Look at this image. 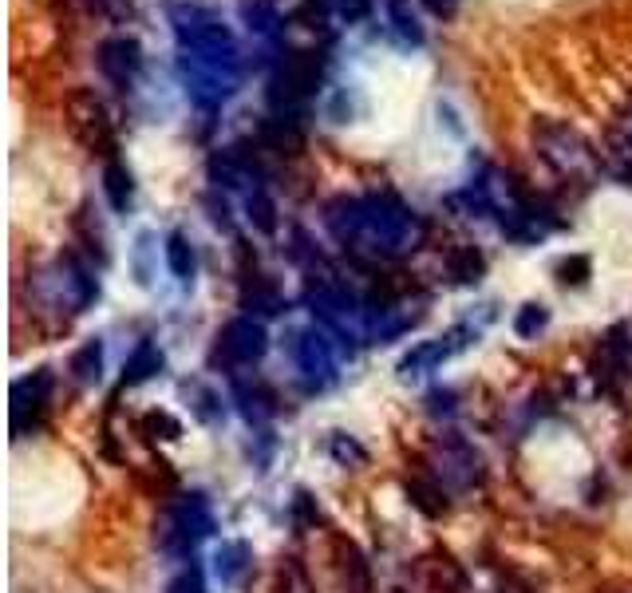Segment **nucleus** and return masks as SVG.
I'll use <instances>...</instances> for the list:
<instances>
[{
    "label": "nucleus",
    "instance_id": "nucleus-1",
    "mask_svg": "<svg viewBox=\"0 0 632 593\" xmlns=\"http://www.w3.org/2000/svg\"><path fill=\"white\" fill-rule=\"evenodd\" d=\"M324 230L352 254L399 257L419 246L423 222L392 194H364V198H332L324 206Z\"/></svg>",
    "mask_w": 632,
    "mask_h": 593
},
{
    "label": "nucleus",
    "instance_id": "nucleus-2",
    "mask_svg": "<svg viewBox=\"0 0 632 593\" xmlns=\"http://www.w3.org/2000/svg\"><path fill=\"white\" fill-rule=\"evenodd\" d=\"M542 163H550L561 178H573V182H585L601 170V155L585 143L581 131H573L569 123H557V119H538L534 131H530Z\"/></svg>",
    "mask_w": 632,
    "mask_h": 593
},
{
    "label": "nucleus",
    "instance_id": "nucleus-3",
    "mask_svg": "<svg viewBox=\"0 0 632 593\" xmlns=\"http://www.w3.org/2000/svg\"><path fill=\"white\" fill-rule=\"evenodd\" d=\"M210 534H214L210 503H206L202 491H190V495H182L174 507L166 510V522H162V530H158V546H162V554H170V558H190L194 546H198L202 538H210Z\"/></svg>",
    "mask_w": 632,
    "mask_h": 593
},
{
    "label": "nucleus",
    "instance_id": "nucleus-4",
    "mask_svg": "<svg viewBox=\"0 0 632 593\" xmlns=\"http://www.w3.org/2000/svg\"><path fill=\"white\" fill-rule=\"evenodd\" d=\"M427 467H431V475H435L447 491H471L474 483H482V455L474 451L459 431L435 435L431 455H427Z\"/></svg>",
    "mask_w": 632,
    "mask_h": 593
},
{
    "label": "nucleus",
    "instance_id": "nucleus-5",
    "mask_svg": "<svg viewBox=\"0 0 632 593\" xmlns=\"http://www.w3.org/2000/svg\"><path fill=\"white\" fill-rule=\"evenodd\" d=\"M265 352H269V333H265V325L253 321V317H237V321H230V325L218 333L214 360L226 364V368H245V364H257Z\"/></svg>",
    "mask_w": 632,
    "mask_h": 593
},
{
    "label": "nucleus",
    "instance_id": "nucleus-6",
    "mask_svg": "<svg viewBox=\"0 0 632 593\" xmlns=\"http://www.w3.org/2000/svg\"><path fill=\"white\" fill-rule=\"evenodd\" d=\"M305 301H309L313 317L324 325V329H332V333H348V325H352V317H356V293H348L340 281H332L328 273L316 277V281H309Z\"/></svg>",
    "mask_w": 632,
    "mask_h": 593
},
{
    "label": "nucleus",
    "instance_id": "nucleus-7",
    "mask_svg": "<svg viewBox=\"0 0 632 593\" xmlns=\"http://www.w3.org/2000/svg\"><path fill=\"white\" fill-rule=\"evenodd\" d=\"M411 582L423 593H471L467 570H463L447 550L419 554V558L411 562Z\"/></svg>",
    "mask_w": 632,
    "mask_h": 593
},
{
    "label": "nucleus",
    "instance_id": "nucleus-8",
    "mask_svg": "<svg viewBox=\"0 0 632 593\" xmlns=\"http://www.w3.org/2000/svg\"><path fill=\"white\" fill-rule=\"evenodd\" d=\"M289 352H293V364L297 372L309 380V384H328L336 376V352H332V340L316 329H297L289 337Z\"/></svg>",
    "mask_w": 632,
    "mask_h": 593
},
{
    "label": "nucleus",
    "instance_id": "nucleus-9",
    "mask_svg": "<svg viewBox=\"0 0 632 593\" xmlns=\"http://www.w3.org/2000/svg\"><path fill=\"white\" fill-rule=\"evenodd\" d=\"M68 115H72V131L83 147L91 151H111V123H107V111L103 103L91 95V91H76L68 99Z\"/></svg>",
    "mask_w": 632,
    "mask_h": 593
},
{
    "label": "nucleus",
    "instance_id": "nucleus-10",
    "mask_svg": "<svg viewBox=\"0 0 632 593\" xmlns=\"http://www.w3.org/2000/svg\"><path fill=\"white\" fill-rule=\"evenodd\" d=\"M48 388H52L48 372H36V376H24L12 384V435L40 427V416L48 408Z\"/></svg>",
    "mask_w": 632,
    "mask_h": 593
},
{
    "label": "nucleus",
    "instance_id": "nucleus-11",
    "mask_svg": "<svg viewBox=\"0 0 632 593\" xmlns=\"http://www.w3.org/2000/svg\"><path fill=\"white\" fill-rule=\"evenodd\" d=\"M95 60H99V72L115 87H131L135 76L143 72V48H139V40H131V36H111V40H103Z\"/></svg>",
    "mask_w": 632,
    "mask_h": 593
},
{
    "label": "nucleus",
    "instance_id": "nucleus-12",
    "mask_svg": "<svg viewBox=\"0 0 632 593\" xmlns=\"http://www.w3.org/2000/svg\"><path fill=\"white\" fill-rule=\"evenodd\" d=\"M467 337H478V333H474V329H467V325H459V329H451L447 337L415 344V348H411V352L399 360V376H419V372H431V368H439L443 360H451L459 348H467V344H471Z\"/></svg>",
    "mask_w": 632,
    "mask_h": 593
},
{
    "label": "nucleus",
    "instance_id": "nucleus-13",
    "mask_svg": "<svg viewBox=\"0 0 632 593\" xmlns=\"http://www.w3.org/2000/svg\"><path fill=\"white\" fill-rule=\"evenodd\" d=\"M336 574L344 593H372V566L352 538H336Z\"/></svg>",
    "mask_w": 632,
    "mask_h": 593
},
{
    "label": "nucleus",
    "instance_id": "nucleus-14",
    "mask_svg": "<svg viewBox=\"0 0 632 593\" xmlns=\"http://www.w3.org/2000/svg\"><path fill=\"white\" fill-rule=\"evenodd\" d=\"M249 566H253V546L241 542V538H230L214 550V578L222 586H237L249 574Z\"/></svg>",
    "mask_w": 632,
    "mask_h": 593
},
{
    "label": "nucleus",
    "instance_id": "nucleus-15",
    "mask_svg": "<svg viewBox=\"0 0 632 593\" xmlns=\"http://www.w3.org/2000/svg\"><path fill=\"white\" fill-rule=\"evenodd\" d=\"M407 499L423 510L427 518H443L447 514V487L431 475V471H419V475H407Z\"/></svg>",
    "mask_w": 632,
    "mask_h": 593
},
{
    "label": "nucleus",
    "instance_id": "nucleus-16",
    "mask_svg": "<svg viewBox=\"0 0 632 593\" xmlns=\"http://www.w3.org/2000/svg\"><path fill=\"white\" fill-rule=\"evenodd\" d=\"M162 352H158V344L151 340H143L135 352H131V360L123 364V384L127 388H135V384H147V380H155L158 372H162Z\"/></svg>",
    "mask_w": 632,
    "mask_h": 593
},
{
    "label": "nucleus",
    "instance_id": "nucleus-17",
    "mask_svg": "<svg viewBox=\"0 0 632 593\" xmlns=\"http://www.w3.org/2000/svg\"><path fill=\"white\" fill-rule=\"evenodd\" d=\"M103 190H107V202H111L119 214L131 210V202H135V178H131V170L123 167L119 159H111V163L103 167Z\"/></svg>",
    "mask_w": 632,
    "mask_h": 593
},
{
    "label": "nucleus",
    "instance_id": "nucleus-18",
    "mask_svg": "<svg viewBox=\"0 0 632 593\" xmlns=\"http://www.w3.org/2000/svg\"><path fill=\"white\" fill-rule=\"evenodd\" d=\"M234 400H237V408H241V416H245L249 424H261V420H269V416H273V396H269L261 384H245V380H237Z\"/></svg>",
    "mask_w": 632,
    "mask_h": 593
},
{
    "label": "nucleus",
    "instance_id": "nucleus-19",
    "mask_svg": "<svg viewBox=\"0 0 632 593\" xmlns=\"http://www.w3.org/2000/svg\"><path fill=\"white\" fill-rule=\"evenodd\" d=\"M482 273H486V257L478 254L474 246H455V250L447 254V277H451L455 285H474Z\"/></svg>",
    "mask_w": 632,
    "mask_h": 593
},
{
    "label": "nucleus",
    "instance_id": "nucleus-20",
    "mask_svg": "<svg viewBox=\"0 0 632 593\" xmlns=\"http://www.w3.org/2000/svg\"><path fill=\"white\" fill-rule=\"evenodd\" d=\"M166 265H170V273L182 281V285H190L194 281V269H198V257H194V246H190V238L186 234H170L166 238Z\"/></svg>",
    "mask_w": 632,
    "mask_h": 593
},
{
    "label": "nucleus",
    "instance_id": "nucleus-21",
    "mask_svg": "<svg viewBox=\"0 0 632 593\" xmlns=\"http://www.w3.org/2000/svg\"><path fill=\"white\" fill-rule=\"evenodd\" d=\"M241 305H245L249 317H277V313L285 309V297H281L277 285H269V281H253V289H245Z\"/></svg>",
    "mask_w": 632,
    "mask_h": 593
},
{
    "label": "nucleus",
    "instance_id": "nucleus-22",
    "mask_svg": "<svg viewBox=\"0 0 632 593\" xmlns=\"http://www.w3.org/2000/svg\"><path fill=\"white\" fill-rule=\"evenodd\" d=\"M241 20L249 24V32L257 36H273L281 28V12L273 0H241Z\"/></svg>",
    "mask_w": 632,
    "mask_h": 593
},
{
    "label": "nucleus",
    "instance_id": "nucleus-23",
    "mask_svg": "<svg viewBox=\"0 0 632 593\" xmlns=\"http://www.w3.org/2000/svg\"><path fill=\"white\" fill-rule=\"evenodd\" d=\"M72 376H76L79 384H99V376H103V344L99 340H87L83 348H76Z\"/></svg>",
    "mask_w": 632,
    "mask_h": 593
},
{
    "label": "nucleus",
    "instance_id": "nucleus-24",
    "mask_svg": "<svg viewBox=\"0 0 632 593\" xmlns=\"http://www.w3.org/2000/svg\"><path fill=\"white\" fill-rule=\"evenodd\" d=\"M324 447H328L332 463H340V467H364V463H368L364 443H356V439H352V435H344V431H332Z\"/></svg>",
    "mask_w": 632,
    "mask_h": 593
},
{
    "label": "nucleus",
    "instance_id": "nucleus-25",
    "mask_svg": "<svg viewBox=\"0 0 632 593\" xmlns=\"http://www.w3.org/2000/svg\"><path fill=\"white\" fill-rule=\"evenodd\" d=\"M245 210H249V222H253L261 234H277V206H273V198H269L265 190H253V194L245 198Z\"/></svg>",
    "mask_w": 632,
    "mask_h": 593
},
{
    "label": "nucleus",
    "instance_id": "nucleus-26",
    "mask_svg": "<svg viewBox=\"0 0 632 593\" xmlns=\"http://www.w3.org/2000/svg\"><path fill=\"white\" fill-rule=\"evenodd\" d=\"M277 593H316L309 570L297 562V558H285L277 566Z\"/></svg>",
    "mask_w": 632,
    "mask_h": 593
},
{
    "label": "nucleus",
    "instance_id": "nucleus-27",
    "mask_svg": "<svg viewBox=\"0 0 632 593\" xmlns=\"http://www.w3.org/2000/svg\"><path fill=\"white\" fill-rule=\"evenodd\" d=\"M550 325V309L546 305H538V301H530V305H522L518 309V317H514V333L522 340H534L542 329Z\"/></svg>",
    "mask_w": 632,
    "mask_h": 593
},
{
    "label": "nucleus",
    "instance_id": "nucleus-28",
    "mask_svg": "<svg viewBox=\"0 0 632 593\" xmlns=\"http://www.w3.org/2000/svg\"><path fill=\"white\" fill-rule=\"evenodd\" d=\"M589 273H593V261L585 254H569L557 261V281H561V285H585Z\"/></svg>",
    "mask_w": 632,
    "mask_h": 593
},
{
    "label": "nucleus",
    "instance_id": "nucleus-29",
    "mask_svg": "<svg viewBox=\"0 0 632 593\" xmlns=\"http://www.w3.org/2000/svg\"><path fill=\"white\" fill-rule=\"evenodd\" d=\"M143 431H147L151 439H178V435H182V424H178L170 412H147V416H143Z\"/></svg>",
    "mask_w": 632,
    "mask_h": 593
},
{
    "label": "nucleus",
    "instance_id": "nucleus-30",
    "mask_svg": "<svg viewBox=\"0 0 632 593\" xmlns=\"http://www.w3.org/2000/svg\"><path fill=\"white\" fill-rule=\"evenodd\" d=\"M166 593H206V578H202V566L198 562H190L174 582H170V590Z\"/></svg>",
    "mask_w": 632,
    "mask_h": 593
},
{
    "label": "nucleus",
    "instance_id": "nucleus-31",
    "mask_svg": "<svg viewBox=\"0 0 632 593\" xmlns=\"http://www.w3.org/2000/svg\"><path fill=\"white\" fill-rule=\"evenodd\" d=\"M293 522L297 526H316L320 522V507H316V499L309 491H297V499H293Z\"/></svg>",
    "mask_w": 632,
    "mask_h": 593
},
{
    "label": "nucleus",
    "instance_id": "nucleus-32",
    "mask_svg": "<svg viewBox=\"0 0 632 593\" xmlns=\"http://www.w3.org/2000/svg\"><path fill=\"white\" fill-rule=\"evenodd\" d=\"M392 20H395V28H399V36H403L407 44H423V28H419V20H415V16H407L399 0H395V8H392Z\"/></svg>",
    "mask_w": 632,
    "mask_h": 593
},
{
    "label": "nucleus",
    "instance_id": "nucleus-33",
    "mask_svg": "<svg viewBox=\"0 0 632 593\" xmlns=\"http://www.w3.org/2000/svg\"><path fill=\"white\" fill-rule=\"evenodd\" d=\"M336 12H340L348 24H356V20H364V16L372 12V0H336Z\"/></svg>",
    "mask_w": 632,
    "mask_h": 593
},
{
    "label": "nucleus",
    "instance_id": "nucleus-34",
    "mask_svg": "<svg viewBox=\"0 0 632 593\" xmlns=\"http://www.w3.org/2000/svg\"><path fill=\"white\" fill-rule=\"evenodd\" d=\"M206 206H210V218H214V226L230 230V206H226V198L218 202V194H210V198H206Z\"/></svg>",
    "mask_w": 632,
    "mask_h": 593
},
{
    "label": "nucleus",
    "instance_id": "nucleus-35",
    "mask_svg": "<svg viewBox=\"0 0 632 593\" xmlns=\"http://www.w3.org/2000/svg\"><path fill=\"white\" fill-rule=\"evenodd\" d=\"M459 4H463V0H423V8L435 12L439 20H451V16L459 12Z\"/></svg>",
    "mask_w": 632,
    "mask_h": 593
},
{
    "label": "nucleus",
    "instance_id": "nucleus-36",
    "mask_svg": "<svg viewBox=\"0 0 632 593\" xmlns=\"http://www.w3.org/2000/svg\"><path fill=\"white\" fill-rule=\"evenodd\" d=\"M427 404H431V412H455V392H431Z\"/></svg>",
    "mask_w": 632,
    "mask_h": 593
}]
</instances>
